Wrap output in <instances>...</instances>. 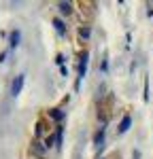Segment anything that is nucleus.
<instances>
[{
	"label": "nucleus",
	"mask_w": 153,
	"mask_h": 159,
	"mask_svg": "<svg viewBox=\"0 0 153 159\" xmlns=\"http://www.w3.org/2000/svg\"><path fill=\"white\" fill-rule=\"evenodd\" d=\"M79 34H81V36H87L89 30H87V28H81V30H79Z\"/></svg>",
	"instance_id": "7"
},
{
	"label": "nucleus",
	"mask_w": 153,
	"mask_h": 159,
	"mask_svg": "<svg viewBox=\"0 0 153 159\" xmlns=\"http://www.w3.org/2000/svg\"><path fill=\"white\" fill-rule=\"evenodd\" d=\"M60 11L66 13V15H70V13H72V7H70L68 2H60Z\"/></svg>",
	"instance_id": "4"
},
{
	"label": "nucleus",
	"mask_w": 153,
	"mask_h": 159,
	"mask_svg": "<svg viewBox=\"0 0 153 159\" xmlns=\"http://www.w3.org/2000/svg\"><path fill=\"white\" fill-rule=\"evenodd\" d=\"M85 68H87V55H83V61H81V68H79V76H81V79L85 76Z\"/></svg>",
	"instance_id": "3"
},
{
	"label": "nucleus",
	"mask_w": 153,
	"mask_h": 159,
	"mask_svg": "<svg viewBox=\"0 0 153 159\" xmlns=\"http://www.w3.org/2000/svg\"><path fill=\"white\" fill-rule=\"evenodd\" d=\"M53 24H55V28H58V30H60V32H64V25H62V21H60V19H55V21H53Z\"/></svg>",
	"instance_id": "6"
},
{
	"label": "nucleus",
	"mask_w": 153,
	"mask_h": 159,
	"mask_svg": "<svg viewBox=\"0 0 153 159\" xmlns=\"http://www.w3.org/2000/svg\"><path fill=\"white\" fill-rule=\"evenodd\" d=\"M130 123H132V119H130V117H123V121H121V125H119V134H123V132H128Z\"/></svg>",
	"instance_id": "2"
},
{
	"label": "nucleus",
	"mask_w": 153,
	"mask_h": 159,
	"mask_svg": "<svg viewBox=\"0 0 153 159\" xmlns=\"http://www.w3.org/2000/svg\"><path fill=\"white\" fill-rule=\"evenodd\" d=\"M21 85H24V74H19V76H17V81L13 83V87H11V93H13V96H17V93L21 91Z\"/></svg>",
	"instance_id": "1"
},
{
	"label": "nucleus",
	"mask_w": 153,
	"mask_h": 159,
	"mask_svg": "<svg viewBox=\"0 0 153 159\" xmlns=\"http://www.w3.org/2000/svg\"><path fill=\"white\" fill-rule=\"evenodd\" d=\"M17 40H19V34L15 32V34L11 36V47H15V45H17Z\"/></svg>",
	"instance_id": "5"
}]
</instances>
